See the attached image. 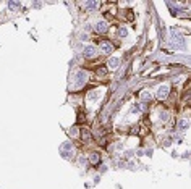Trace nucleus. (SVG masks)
Instances as JSON below:
<instances>
[{"instance_id": "2eb2a0df", "label": "nucleus", "mask_w": 191, "mask_h": 189, "mask_svg": "<svg viewBox=\"0 0 191 189\" xmlns=\"http://www.w3.org/2000/svg\"><path fill=\"white\" fill-rule=\"evenodd\" d=\"M152 95H151V92H148V91H143L141 92V99L144 100V99H151Z\"/></svg>"}, {"instance_id": "dca6fc26", "label": "nucleus", "mask_w": 191, "mask_h": 189, "mask_svg": "<svg viewBox=\"0 0 191 189\" xmlns=\"http://www.w3.org/2000/svg\"><path fill=\"white\" fill-rule=\"evenodd\" d=\"M86 7L87 8H96V7H97V2H86Z\"/></svg>"}, {"instance_id": "1a4fd4ad", "label": "nucleus", "mask_w": 191, "mask_h": 189, "mask_svg": "<svg viewBox=\"0 0 191 189\" xmlns=\"http://www.w3.org/2000/svg\"><path fill=\"white\" fill-rule=\"evenodd\" d=\"M89 162L91 163H97L99 162V154L97 152H93V154L89 155Z\"/></svg>"}, {"instance_id": "39448f33", "label": "nucleus", "mask_w": 191, "mask_h": 189, "mask_svg": "<svg viewBox=\"0 0 191 189\" xmlns=\"http://www.w3.org/2000/svg\"><path fill=\"white\" fill-rule=\"evenodd\" d=\"M118 65H120V60H118L117 57L109 58V62H107V68H109V70H117Z\"/></svg>"}, {"instance_id": "0eeeda50", "label": "nucleus", "mask_w": 191, "mask_h": 189, "mask_svg": "<svg viewBox=\"0 0 191 189\" xmlns=\"http://www.w3.org/2000/svg\"><path fill=\"white\" fill-rule=\"evenodd\" d=\"M173 42L177 44L180 49H185V47H186V41H185L183 36H173Z\"/></svg>"}, {"instance_id": "ddd939ff", "label": "nucleus", "mask_w": 191, "mask_h": 189, "mask_svg": "<svg viewBox=\"0 0 191 189\" xmlns=\"http://www.w3.org/2000/svg\"><path fill=\"white\" fill-rule=\"evenodd\" d=\"M159 118H160V121H167V120H169V113H167V112H160Z\"/></svg>"}, {"instance_id": "f8f14e48", "label": "nucleus", "mask_w": 191, "mask_h": 189, "mask_svg": "<svg viewBox=\"0 0 191 189\" xmlns=\"http://www.w3.org/2000/svg\"><path fill=\"white\" fill-rule=\"evenodd\" d=\"M81 136H83V139H84V141H91V132L89 131L84 129V131L81 132Z\"/></svg>"}, {"instance_id": "f3484780", "label": "nucleus", "mask_w": 191, "mask_h": 189, "mask_svg": "<svg viewBox=\"0 0 191 189\" xmlns=\"http://www.w3.org/2000/svg\"><path fill=\"white\" fill-rule=\"evenodd\" d=\"M97 74L105 76V74H107V68H99V70H97Z\"/></svg>"}, {"instance_id": "4468645a", "label": "nucleus", "mask_w": 191, "mask_h": 189, "mask_svg": "<svg viewBox=\"0 0 191 189\" xmlns=\"http://www.w3.org/2000/svg\"><path fill=\"white\" fill-rule=\"evenodd\" d=\"M178 124H180V128H181V129H186V128H188V120H180V123H178Z\"/></svg>"}, {"instance_id": "20e7f679", "label": "nucleus", "mask_w": 191, "mask_h": 189, "mask_svg": "<svg viewBox=\"0 0 191 189\" xmlns=\"http://www.w3.org/2000/svg\"><path fill=\"white\" fill-rule=\"evenodd\" d=\"M107 29H109V25H107V21H97V23H96V31H97L99 34L107 33Z\"/></svg>"}, {"instance_id": "9d476101", "label": "nucleus", "mask_w": 191, "mask_h": 189, "mask_svg": "<svg viewBox=\"0 0 191 189\" xmlns=\"http://www.w3.org/2000/svg\"><path fill=\"white\" fill-rule=\"evenodd\" d=\"M118 36H120V37H126V36H128V29H126L125 26L118 28Z\"/></svg>"}, {"instance_id": "6ab92c4d", "label": "nucleus", "mask_w": 191, "mask_h": 189, "mask_svg": "<svg viewBox=\"0 0 191 189\" xmlns=\"http://www.w3.org/2000/svg\"><path fill=\"white\" fill-rule=\"evenodd\" d=\"M70 132H71V136H78V129H76V128H73Z\"/></svg>"}, {"instance_id": "7ed1b4c3", "label": "nucleus", "mask_w": 191, "mask_h": 189, "mask_svg": "<svg viewBox=\"0 0 191 189\" xmlns=\"http://www.w3.org/2000/svg\"><path fill=\"white\" fill-rule=\"evenodd\" d=\"M169 92H170V87L167 86V84L159 86V89H157V99H160V100L167 99V97H169Z\"/></svg>"}, {"instance_id": "6e6552de", "label": "nucleus", "mask_w": 191, "mask_h": 189, "mask_svg": "<svg viewBox=\"0 0 191 189\" xmlns=\"http://www.w3.org/2000/svg\"><path fill=\"white\" fill-rule=\"evenodd\" d=\"M101 49H102V52H105V54H112V52H113V45L110 42L104 41V42H101Z\"/></svg>"}, {"instance_id": "f257e3e1", "label": "nucleus", "mask_w": 191, "mask_h": 189, "mask_svg": "<svg viewBox=\"0 0 191 189\" xmlns=\"http://www.w3.org/2000/svg\"><path fill=\"white\" fill-rule=\"evenodd\" d=\"M87 83V73L86 71H76V74H75V83L73 86L76 87V89H81L83 86Z\"/></svg>"}, {"instance_id": "a211bd4d", "label": "nucleus", "mask_w": 191, "mask_h": 189, "mask_svg": "<svg viewBox=\"0 0 191 189\" xmlns=\"http://www.w3.org/2000/svg\"><path fill=\"white\" fill-rule=\"evenodd\" d=\"M8 7H10V8H18L19 3L18 2H8Z\"/></svg>"}, {"instance_id": "f03ea898", "label": "nucleus", "mask_w": 191, "mask_h": 189, "mask_svg": "<svg viewBox=\"0 0 191 189\" xmlns=\"http://www.w3.org/2000/svg\"><path fill=\"white\" fill-rule=\"evenodd\" d=\"M70 154H73V144L71 142H63L60 146V155L63 158H70Z\"/></svg>"}, {"instance_id": "423d86ee", "label": "nucleus", "mask_w": 191, "mask_h": 189, "mask_svg": "<svg viewBox=\"0 0 191 189\" xmlns=\"http://www.w3.org/2000/svg\"><path fill=\"white\" fill-rule=\"evenodd\" d=\"M96 54H97V47H96V45H91V44H89V45L84 47V55H86V57H94Z\"/></svg>"}, {"instance_id": "9b49d317", "label": "nucleus", "mask_w": 191, "mask_h": 189, "mask_svg": "<svg viewBox=\"0 0 191 189\" xmlns=\"http://www.w3.org/2000/svg\"><path fill=\"white\" fill-rule=\"evenodd\" d=\"M99 97V92L97 91H93V92H89V94H87V99L89 100H96Z\"/></svg>"}]
</instances>
